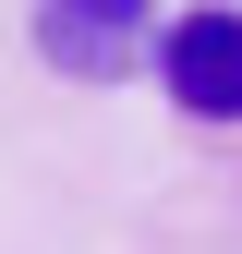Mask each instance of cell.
Returning a JSON list of instances; mask_svg holds the SVG:
<instances>
[{
  "label": "cell",
  "instance_id": "obj_1",
  "mask_svg": "<svg viewBox=\"0 0 242 254\" xmlns=\"http://www.w3.org/2000/svg\"><path fill=\"white\" fill-rule=\"evenodd\" d=\"M158 85L194 121H242V12H182L158 24Z\"/></svg>",
  "mask_w": 242,
  "mask_h": 254
},
{
  "label": "cell",
  "instance_id": "obj_2",
  "mask_svg": "<svg viewBox=\"0 0 242 254\" xmlns=\"http://www.w3.org/2000/svg\"><path fill=\"white\" fill-rule=\"evenodd\" d=\"M37 49L60 61V73L109 85L121 61L145 49V0H37Z\"/></svg>",
  "mask_w": 242,
  "mask_h": 254
}]
</instances>
